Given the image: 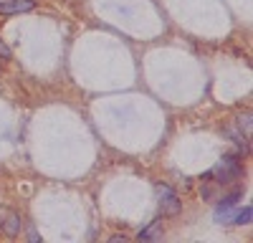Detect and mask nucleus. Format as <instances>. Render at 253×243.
<instances>
[{
	"label": "nucleus",
	"mask_w": 253,
	"mask_h": 243,
	"mask_svg": "<svg viewBox=\"0 0 253 243\" xmlns=\"http://www.w3.org/2000/svg\"><path fill=\"white\" fill-rule=\"evenodd\" d=\"M0 58H5V61H10V58H13V51L5 46V40H3V38H0Z\"/></svg>",
	"instance_id": "nucleus-8"
},
{
	"label": "nucleus",
	"mask_w": 253,
	"mask_h": 243,
	"mask_svg": "<svg viewBox=\"0 0 253 243\" xmlns=\"http://www.w3.org/2000/svg\"><path fill=\"white\" fill-rule=\"evenodd\" d=\"M33 8H36V0H0V15L31 13Z\"/></svg>",
	"instance_id": "nucleus-3"
},
{
	"label": "nucleus",
	"mask_w": 253,
	"mask_h": 243,
	"mask_svg": "<svg viewBox=\"0 0 253 243\" xmlns=\"http://www.w3.org/2000/svg\"><path fill=\"white\" fill-rule=\"evenodd\" d=\"M238 124H241V129H246V137H251V114H243Z\"/></svg>",
	"instance_id": "nucleus-9"
},
{
	"label": "nucleus",
	"mask_w": 253,
	"mask_h": 243,
	"mask_svg": "<svg viewBox=\"0 0 253 243\" xmlns=\"http://www.w3.org/2000/svg\"><path fill=\"white\" fill-rule=\"evenodd\" d=\"M20 215L18 213H5V218H3V233L5 236H10V238H15L18 233H20Z\"/></svg>",
	"instance_id": "nucleus-5"
},
{
	"label": "nucleus",
	"mask_w": 253,
	"mask_h": 243,
	"mask_svg": "<svg viewBox=\"0 0 253 243\" xmlns=\"http://www.w3.org/2000/svg\"><path fill=\"white\" fill-rule=\"evenodd\" d=\"M157 195H160V210H162V215H177L182 210V202H180L177 193L170 185H157Z\"/></svg>",
	"instance_id": "nucleus-2"
},
{
	"label": "nucleus",
	"mask_w": 253,
	"mask_h": 243,
	"mask_svg": "<svg viewBox=\"0 0 253 243\" xmlns=\"http://www.w3.org/2000/svg\"><path fill=\"white\" fill-rule=\"evenodd\" d=\"M162 236V220H152L150 226H147L144 231H139V241H155V238H160Z\"/></svg>",
	"instance_id": "nucleus-6"
},
{
	"label": "nucleus",
	"mask_w": 253,
	"mask_h": 243,
	"mask_svg": "<svg viewBox=\"0 0 253 243\" xmlns=\"http://www.w3.org/2000/svg\"><path fill=\"white\" fill-rule=\"evenodd\" d=\"M109 243H124V236H112Z\"/></svg>",
	"instance_id": "nucleus-10"
},
{
	"label": "nucleus",
	"mask_w": 253,
	"mask_h": 243,
	"mask_svg": "<svg viewBox=\"0 0 253 243\" xmlns=\"http://www.w3.org/2000/svg\"><path fill=\"white\" fill-rule=\"evenodd\" d=\"M241 175H243V165L238 162V157H233V155H225L215 165V170L210 172V177L218 180V185H230V182L238 180Z\"/></svg>",
	"instance_id": "nucleus-1"
},
{
	"label": "nucleus",
	"mask_w": 253,
	"mask_h": 243,
	"mask_svg": "<svg viewBox=\"0 0 253 243\" xmlns=\"http://www.w3.org/2000/svg\"><path fill=\"white\" fill-rule=\"evenodd\" d=\"M238 198H241V193H233V195H228L218 202V208H215V220L218 223H225V220L233 218V208H236Z\"/></svg>",
	"instance_id": "nucleus-4"
},
{
	"label": "nucleus",
	"mask_w": 253,
	"mask_h": 243,
	"mask_svg": "<svg viewBox=\"0 0 253 243\" xmlns=\"http://www.w3.org/2000/svg\"><path fill=\"white\" fill-rule=\"evenodd\" d=\"M251 215H253V210H251V205H246L238 215H233V223H236V226H248V223H251Z\"/></svg>",
	"instance_id": "nucleus-7"
}]
</instances>
